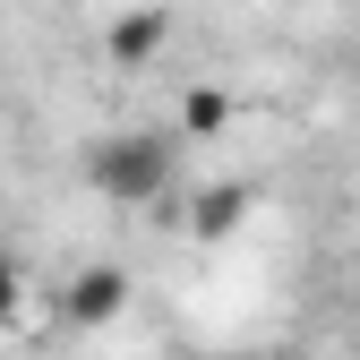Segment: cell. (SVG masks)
Masks as SVG:
<instances>
[{"mask_svg": "<svg viewBox=\"0 0 360 360\" xmlns=\"http://www.w3.org/2000/svg\"><path fill=\"white\" fill-rule=\"evenodd\" d=\"M86 180L112 198V206H146L180 180V138L172 129H112V138L86 155Z\"/></svg>", "mask_w": 360, "mask_h": 360, "instance_id": "cell-1", "label": "cell"}, {"mask_svg": "<svg viewBox=\"0 0 360 360\" xmlns=\"http://www.w3.org/2000/svg\"><path fill=\"white\" fill-rule=\"evenodd\" d=\"M120 300H129V275H120V266H86V275L69 283V300H60V318L69 326H103Z\"/></svg>", "mask_w": 360, "mask_h": 360, "instance_id": "cell-2", "label": "cell"}, {"mask_svg": "<svg viewBox=\"0 0 360 360\" xmlns=\"http://www.w3.org/2000/svg\"><path fill=\"white\" fill-rule=\"evenodd\" d=\"M163 34H172V9H129V18H112V60L120 69H146L163 52Z\"/></svg>", "mask_w": 360, "mask_h": 360, "instance_id": "cell-3", "label": "cell"}, {"mask_svg": "<svg viewBox=\"0 0 360 360\" xmlns=\"http://www.w3.org/2000/svg\"><path fill=\"white\" fill-rule=\"evenodd\" d=\"M18 318H26V266L0 249V326H18Z\"/></svg>", "mask_w": 360, "mask_h": 360, "instance_id": "cell-4", "label": "cell"}, {"mask_svg": "<svg viewBox=\"0 0 360 360\" xmlns=\"http://www.w3.org/2000/svg\"><path fill=\"white\" fill-rule=\"evenodd\" d=\"M232 214H249V189H223V198H206V214H198V232L214 240V232H223V223H232Z\"/></svg>", "mask_w": 360, "mask_h": 360, "instance_id": "cell-5", "label": "cell"}, {"mask_svg": "<svg viewBox=\"0 0 360 360\" xmlns=\"http://www.w3.org/2000/svg\"><path fill=\"white\" fill-rule=\"evenodd\" d=\"M189 129H223V95H214V86L189 95Z\"/></svg>", "mask_w": 360, "mask_h": 360, "instance_id": "cell-6", "label": "cell"}, {"mask_svg": "<svg viewBox=\"0 0 360 360\" xmlns=\"http://www.w3.org/2000/svg\"><path fill=\"white\" fill-rule=\"evenodd\" d=\"M352 275H360V257H352Z\"/></svg>", "mask_w": 360, "mask_h": 360, "instance_id": "cell-7", "label": "cell"}]
</instances>
